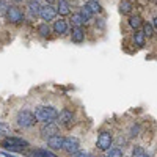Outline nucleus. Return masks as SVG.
Listing matches in <instances>:
<instances>
[{
    "label": "nucleus",
    "mask_w": 157,
    "mask_h": 157,
    "mask_svg": "<svg viewBox=\"0 0 157 157\" xmlns=\"http://www.w3.org/2000/svg\"><path fill=\"white\" fill-rule=\"evenodd\" d=\"M58 110L54 107H38L35 110V116L38 121L41 123H47V121H55L58 120Z\"/></svg>",
    "instance_id": "f257e3e1"
},
{
    "label": "nucleus",
    "mask_w": 157,
    "mask_h": 157,
    "mask_svg": "<svg viewBox=\"0 0 157 157\" xmlns=\"http://www.w3.org/2000/svg\"><path fill=\"white\" fill-rule=\"evenodd\" d=\"M16 121H17V124L21 127H32L35 124V121H38V120H36L35 113H32L29 110H22V112L17 113V120Z\"/></svg>",
    "instance_id": "f03ea898"
},
{
    "label": "nucleus",
    "mask_w": 157,
    "mask_h": 157,
    "mask_svg": "<svg viewBox=\"0 0 157 157\" xmlns=\"http://www.w3.org/2000/svg\"><path fill=\"white\" fill-rule=\"evenodd\" d=\"M41 135L44 138H50V137H54V135H58V124L54 123V121H47L41 126Z\"/></svg>",
    "instance_id": "7ed1b4c3"
},
{
    "label": "nucleus",
    "mask_w": 157,
    "mask_h": 157,
    "mask_svg": "<svg viewBox=\"0 0 157 157\" xmlns=\"http://www.w3.org/2000/svg\"><path fill=\"white\" fill-rule=\"evenodd\" d=\"M112 141H113V138H112L110 132H101L98 137V148L101 151H107L112 146Z\"/></svg>",
    "instance_id": "20e7f679"
},
{
    "label": "nucleus",
    "mask_w": 157,
    "mask_h": 157,
    "mask_svg": "<svg viewBox=\"0 0 157 157\" xmlns=\"http://www.w3.org/2000/svg\"><path fill=\"white\" fill-rule=\"evenodd\" d=\"M6 17H8V22H11V24H21L24 21V14L17 6H10Z\"/></svg>",
    "instance_id": "39448f33"
},
{
    "label": "nucleus",
    "mask_w": 157,
    "mask_h": 157,
    "mask_svg": "<svg viewBox=\"0 0 157 157\" xmlns=\"http://www.w3.org/2000/svg\"><path fill=\"white\" fill-rule=\"evenodd\" d=\"M57 10L52 6V5H46V6H43L41 8V11H39V17H41L44 22H49V21H54L55 19V16H57Z\"/></svg>",
    "instance_id": "423d86ee"
},
{
    "label": "nucleus",
    "mask_w": 157,
    "mask_h": 157,
    "mask_svg": "<svg viewBox=\"0 0 157 157\" xmlns=\"http://www.w3.org/2000/svg\"><path fill=\"white\" fill-rule=\"evenodd\" d=\"M2 146L8 148V146H19V148H27L29 146V141H25L22 138H16V137H8L2 141Z\"/></svg>",
    "instance_id": "0eeeda50"
},
{
    "label": "nucleus",
    "mask_w": 157,
    "mask_h": 157,
    "mask_svg": "<svg viewBox=\"0 0 157 157\" xmlns=\"http://www.w3.org/2000/svg\"><path fill=\"white\" fill-rule=\"evenodd\" d=\"M80 146H78V140L74 138V137H68V138H64V145H63V149L64 151H68L69 154H74L77 151H80L78 149Z\"/></svg>",
    "instance_id": "6e6552de"
},
{
    "label": "nucleus",
    "mask_w": 157,
    "mask_h": 157,
    "mask_svg": "<svg viewBox=\"0 0 157 157\" xmlns=\"http://www.w3.org/2000/svg\"><path fill=\"white\" fill-rule=\"evenodd\" d=\"M47 145L52 148V149H63V145H64V138L60 137V135H54L47 138Z\"/></svg>",
    "instance_id": "1a4fd4ad"
},
{
    "label": "nucleus",
    "mask_w": 157,
    "mask_h": 157,
    "mask_svg": "<svg viewBox=\"0 0 157 157\" xmlns=\"http://www.w3.org/2000/svg\"><path fill=\"white\" fill-rule=\"evenodd\" d=\"M58 123L63 124V126H71V123H72V112L63 110V112L58 115Z\"/></svg>",
    "instance_id": "9d476101"
},
{
    "label": "nucleus",
    "mask_w": 157,
    "mask_h": 157,
    "mask_svg": "<svg viewBox=\"0 0 157 157\" xmlns=\"http://www.w3.org/2000/svg\"><path fill=\"white\" fill-rule=\"evenodd\" d=\"M68 30V22L64 21V19H57L54 22V32L57 35H63V33H66Z\"/></svg>",
    "instance_id": "9b49d317"
},
{
    "label": "nucleus",
    "mask_w": 157,
    "mask_h": 157,
    "mask_svg": "<svg viewBox=\"0 0 157 157\" xmlns=\"http://www.w3.org/2000/svg\"><path fill=\"white\" fill-rule=\"evenodd\" d=\"M71 38L74 43H82L85 39V33H83V29L82 27H72V32H71Z\"/></svg>",
    "instance_id": "f8f14e48"
},
{
    "label": "nucleus",
    "mask_w": 157,
    "mask_h": 157,
    "mask_svg": "<svg viewBox=\"0 0 157 157\" xmlns=\"http://www.w3.org/2000/svg\"><path fill=\"white\" fill-rule=\"evenodd\" d=\"M41 3L39 0H29V11L32 13L33 16H39V11H41Z\"/></svg>",
    "instance_id": "ddd939ff"
},
{
    "label": "nucleus",
    "mask_w": 157,
    "mask_h": 157,
    "mask_svg": "<svg viewBox=\"0 0 157 157\" xmlns=\"http://www.w3.org/2000/svg\"><path fill=\"white\" fill-rule=\"evenodd\" d=\"M69 10H71V6H69V3L66 2V0H58L57 11L60 13V16H66V14H69Z\"/></svg>",
    "instance_id": "4468645a"
},
{
    "label": "nucleus",
    "mask_w": 157,
    "mask_h": 157,
    "mask_svg": "<svg viewBox=\"0 0 157 157\" xmlns=\"http://www.w3.org/2000/svg\"><path fill=\"white\" fill-rule=\"evenodd\" d=\"M29 157H57V155L47 149H36V151L29 152Z\"/></svg>",
    "instance_id": "2eb2a0df"
},
{
    "label": "nucleus",
    "mask_w": 157,
    "mask_h": 157,
    "mask_svg": "<svg viewBox=\"0 0 157 157\" xmlns=\"http://www.w3.org/2000/svg\"><path fill=\"white\" fill-rule=\"evenodd\" d=\"M145 38H146V35L143 33V32H135L134 41H135V44H137L138 47H143V46H145Z\"/></svg>",
    "instance_id": "dca6fc26"
},
{
    "label": "nucleus",
    "mask_w": 157,
    "mask_h": 157,
    "mask_svg": "<svg viewBox=\"0 0 157 157\" xmlns=\"http://www.w3.org/2000/svg\"><path fill=\"white\" fill-rule=\"evenodd\" d=\"M71 22H72L74 27H82V25L85 24V19L82 17L80 13H78V14H72L71 16Z\"/></svg>",
    "instance_id": "f3484780"
},
{
    "label": "nucleus",
    "mask_w": 157,
    "mask_h": 157,
    "mask_svg": "<svg viewBox=\"0 0 157 157\" xmlns=\"http://www.w3.org/2000/svg\"><path fill=\"white\" fill-rule=\"evenodd\" d=\"M141 24H143V21H141L140 16H130V19H129V25H130L132 29H138V27H141Z\"/></svg>",
    "instance_id": "a211bd4d"
},
{
    "label": "nucleus",
    "mask_w": 157,
    "mask_h": 157,
    "mask_svg": "<svg viewBox=\"0 0 157 157\" xmlns=\"http://www.w3.org/2000/svg\"><path fill=\"white\" fill-rule=\"evenodd\" d=\"M38 33L41 35L43 38H47L49 36V33H50V29H49V25L44 22V24H41V25H38Z\"/></svg>",
    "instance_id": "6ab92c4d"
},
{
    "label": "nucleus",
    "mask_w": 157,
    "mask_h": 157,
    "mask_svg": "<svg viewBox=\"0 0 157 157\" xmlns=\"http://www.w3.org/2000/svg\"><path fill=\"white\" fill-rule=\"evenodd\" d=\"M86 6L93 11V13H101L102 11V8H101V5L96 2V0H88L86 2Z\"/></svg>",
    "instance_id": "aec40b11"
},
{
    "label": "nucleus",
    "mask_w": 157,
    "mask_h": 157,
    "mask_svg": "<svg viewBox=\"0 0 157 157\" xmlns=\"http://www.w3.org/2000/svg\"><path fill=\"white\" fill-rule=\"evenodd\" d=\"M80 14H82V17H83V19H85V22H86V21H90L91 17H93L94 13H93V11H91V10H90V8L85 5V6L80 10Z\"/></svg>",
    "instance_id": "412c9836"
},
{
    "label": "nucleus",
    "mask_w": 157,
    "mask_h": 157,
    "mask_svg": "<svg viewBox=\"0 0 157 157\" xmlns=\"http://www.w3.org/2000/svg\"><path fill=\"white\" fill-rule=\"evenodd\" d=\"M120 10H121L123 14H127V13L132 10V5H130L127 0H124V2H121V5H120Z\"/></svg>",
    "instance_id": "4be33fe9"
},
{
    "label": "nucleus",
    "mask_w": 157,
    "mask_h": 157,
    "mask_svg": "<svg viewBox=\"0 0 157 157\" xmlns=\"http://www.w3.org/2000/svg\"><path fill=\"white\" fill-rule=\"evenodd\" d=\"M105 157H123V152H121V149H118V148L107 149V155Z\"/></svg>",
    "instance_id": "5701e85b"
},
{
    "label": "nucleus",
    "mask_w": 157,
    "mask_h": 157,
    "mask_svg": "<svg viewBox=\"0 0 157 157\" xmlns=\"http://www.w3.org/2000/svg\"><path fill=\"white\" fill-rule=\"evenodd\" d=\"M152 32H154L152 24H145V25H143V33H145L148 38H151V36H152Z\"/></svg>",
    "instance_id": "b1692460"
},
{
    "label": "nucleus",
    "mask_w": 157,
    "mask_h": 157,
    "mask_svg": "<svg viewBox=\"0 0 157 157\" xmlns=\"http://www.w3.org/2000/svg\"><path fill=\"white\" fill-rule=\"evenodd\" d=\"M8 3L6 2H3V0H0V16H3V14H6L8 13Z\"/></svg>",
    "instance_id": "393cba45"
},
{
    "label": "nucleus",
    "mask_w": 157,
    "mask_h": 157,
    "mask_svg": "<svg viewBox=\"0 0 157 157\" xmlns=\"http://www.w3.org/2000/svg\"><path fill=\"white\" fill-rule=\"evenodd\" d=\"M143 154H145V151H143V148L137 146V148L134 149V152H132V157H140V155H143Z\"/></svg>",
    "instance_id": "a878e982"
},
{
    "label": "nucleus",
    "mask_w": 157,
    "mask_h": 157,
    "mask_svg": "<svg viewBox=\"0 0 157 157\" xmlns=\"http://www.w3.org/2000/svg\"><path fill=\"white\" fill-rule=\"evenodd\" d=\"M72 157H91V155L88 152H83V151H77V152L72 154Z\"/></svg>",
    "instance_id": "bb28decb"
},
{
    "label": "nucleus",
    "mask_w": 157,
    "mask_h": 157,
    "mask_svg": "<svg viewBox=\"0 0 157 157\" xmlns=\"http://www.w3.org/2000/svg\"><path fill=\"white\" fill-rule=\"evenodd\" d=\"M8 132V127L5 126V124H2V123H0V135H5Z\"/></svg>",
    "instance_id": "cd10ccee"
},
{
    "label": "nucleus",
    "mask_w": 157,
    "mask_h": 157,
    "mask_svg": "<svg viewBox=\"0 0 157 157\" xmlns=\"http://www.w3.org/2000/svg\"><path fill=\"white\" fill-rule=\"evenodd\" d=\"M152 27H154V30H157V17H154V21H152Z\"/></svg>",
    "instance_id": "c85d7f7f"
},
{
    "label": "nucleus",
    "mask_w": 157,
    "mask_h": 157,
    "mask_svg": "<svg viewBox=\"0 0 157 157\" xmlns=\"http://www.w3.org/2000/svg\"><path fill=\"white\" fill-rule=\"evenodd\" d=\"M3 155H5V157H14L13 154H8V152H3Z\"/></svg>",
    "instance_id": "c756f323"
},
{
    "label": "nucleus",
    "mask_w": 157,
    "mask_h": 157,
    "mask_svg": "<svg viewBox=\"0 0 157 157\" xmlns=\"http://www.w3.org/2000/svg\"><path fill=\"white\" fill-rule=\"evenodd\" d=\"M46 2H47V3H49V5H50V3H52V2H54V0H46Z\"/></svg>",
    "instance_id": "7c9ffc66"
},
{
    "label": "nucleus",
    "mask_w": 157,
    "mask_h": 157,
    "mask_svg": "<svg viewBox=\"0 0 157 157\" xmlns=\"http://www.w3.org/2000/svg\"><path fill=\"white\" fill-rule=\"evenodd\" d=\"M140 157H149L148 154H143V155H140Z\"/></svg>",
    "instance_id": "2f4dec72"
},
{
    "label": "nucleus",
    "mask_w": 157,
    "mask_h": 157,
    "mask_svg": "<svg viewBox=\"0 0 157 157\" xmlns=\"http://www.w3.org/2000/svg\"><path fill=\"white\" fill-rule=\"evenodd\" d=\"M14 2H17V3H19V2H22V0H14Z\"/></svg>",
    "instance_id": "473e14b6"
}]
</instances>
